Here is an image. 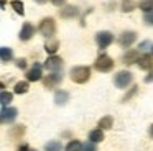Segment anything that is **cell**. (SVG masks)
I'll return each mask as SVG.
<instances>
[{"label":"cell","instance_id":"obj_1","mask_svg":"<svg viewBox=\"0 0 153 151\" xmlns=\"http://www.w3.org/2000/svg\"><path fill=\"white\" fill-rule=\"evenodd\" d=\"M91 79V69L87 66H76L71 69V81L76 84H86Z\"/></svg>","mask_w":153,"mask_h":151},{"label":"cell","instance_id":"obj_2","mask_svg":"<svg viewBox=\"0 0 153 151\" xmlns=\"http://www.w3.org/2000/svg\"><path fill=\"white\" fill-rule=\"evenodd\" d=\"M40 33L43 36H46L48 39L51 38V36L56 33V21H54V18H51V16H48V18H43L40 21Z\"/></svg>","mask_w":153,"mask_h":151},{"label":"cell","instance_id":"obj_3","mask_svg":"<svg viewBox=\"0 0 153 151\" xmlns=\"http://www.w3.org/2000/svg\"><path fill=\"white\" fill-rule=\"evenodd\" d=\"M94 67L99 72H109L114 69V59L107 54H99V58L94 62Z\"/></svg>","mask_w":153,"mask_h":151},{"label":"cell","instance_id":"obj_4","mask_svg":"<svg viewBox=\"0 0 153 151\" xmlns=\"http://www.w3.org/2000/svg\"><path fill=\"white\" fill-rule=\"evenodd\" d=\"M132 81H133V76L128 71H119L115 74V77H114V84L119 89H127L132 84Z\"/></svg>","mask_w":153,"mask_h":151},{"label":"cell","instance_id":"obj_5","mask_svg":"<svg viewBox=\"0 0 153 151\" xmlns=\"http://www.w3.org/2000/svg\"><path fill=\"white\" fill-rule=\"evenodd\" d=\"M18 117V110L15 107H2V112H0V120L2 123H13Z\"/></svg>","mask_w":153,"mask_h":151},{"label":"cell","instance_id":"obj_6","mask_svg":"<svg viewBox=\"0 0 153 151\" xmlns=\"http://www.w3.org/2000/svg\"><path fill=\"white\" fill-rule=\"evenodd\" d=\"M112 41H114V35L110 31H99V33H96V43L99 44L100 49L109 48V46L112 44Z\"/></svg>","mask_w":153,"mask_h":151},{"label":"cell","instance_id":"obj_7","mask_svg":"<svg viewBox=\"0 0 153 151\" xmlns=\"http://www.w3.org/2000/svg\"><path fill=\"white\" fill-rule=\"evenodd\" d=\"M45 67L51 72H59L63 67V59L58 58V56H50V58L45 61Z\"/></svg>","mask_w":153,"mask_h":151},{"label":"cell","instance_id":"obj_8","mask_svg":"<svg viewBox=\"0 0 153 151\" xmlns=\"http://www.w3.org/2000/svg\"><path fill=\"white\" fill-rule=\"evenodd\" d=\"M137 39V33L135 31H123L122 35L119 36V44L122 48H130V46L135 43Z\"/></svg>","mask_w":153,"mask_h":151},{"label":"cell","instance_id":"obj_9","mask_svg":"<svg viewBox=\"0 0 153 151\" xmlns=\"http://www.w3.org/2000/svg\"><path fill=\"white\" fill-rule=\"evenodd\" d=\"M41 77H43V72H41V64L35 62L33 67L27 72V81L28 82H36V81H40Z\"/></svg>","mask_w":153,"mask_h":151},{"label":"cell","instance_id":"obj_10","mask_svg":"<svg viewBox=\"0 0 153 151\" xmlns=\"http://www.w3.org/2000/svg\"><path fill=\"white\" fill-rule=\"evenodd\" d=\"M61 81H63V76H61L59 72H53V74L46 76V77L43 79V84L46 89H53V87H56Z\"/></svg>","mask_w":153,"mask_h":151},{"label":"cell","instance_id":"obj_11","mask_svg":"<svg viewBox=\"0 0 153 151\" xmlns=\"http://www.w3.org/2000/svg\"><path fill=\"white\" fill-rule=\"evenodd\" d=\"M33 35H35V26L31 25L30 21H27V23H23V26H22L18 38H20L22 41H28V39H30Z\"/></svg>","mask_w":153,"mask_h":151},{"label":"cell","instance_id":"obj_12","mask_svg":"<svg viewBox=\"0 0 153 151\" xmlns=\"http://www.w3.org/2000/svg\"><path fill=\"white\" fill-rule=\"evenodd\" d=\"M59 15H61V18H66V20L76 18V16L79 15V8H77L76 5H66L64 8L59 10Z\"/></svg>","mask_w":153,"mask_h":151},{"label":"cell","instance_id":"obj_13","mask_svg":"<svg viewBox=\"0 0 153 151\" xmlns=\"http://www.w3.org/2000/svg\"><path fill=\"white\" fill-rule=\"evenodd\" d=\"M138 59H140V51L138 49H128V51L122 56L123 64H133V62H138Z\"/></svg>","mask_w":153,"mask_h":151},{"label":"cell","instance_id":"obj_14","mask_svg":"<svg viewBox=\"0 0 153 151\" xmlns=\"http://www.w3.org/2000/svg\"><path fill=\"white\" fill-rule=\"evenodd\" d=\"M138 67L142 69V71H148V69H153V56L152 54H143L140 56L138 59Z\"/></svg>","mask_w":153,"mask_h":151},{"label":"cell","instance_id":"obj_15","mask_svg":"<svg viewBox=\"0 0 153 151\" xmlns=\"http://www.w3.org/2000/svg\"><path fill=\"white\" fill-rule=\"evenodd\" d=\"M69 100V94L66 90H56L54 94V104L56 105H66Z\"/></svg>","mask_w":153,"mask_h":151},{"label":"cell","instance_id":"obj_16","mask_svg":"<svg viewBox=\"0 0 153 151\" xmlns=\"http://www.w3.org/2000/svg\"><path fill=\"white\" fill-rule=\"evenodd\" d=\"M0 59H2V62H4V64L10 62L12 59H13V51H12V48H7V46L0 48Z\"/></svg>","mask_w":153,"mask_h":151},{"label":"cell","instance_id":"obj_17","mask_svg":"<svg viewBox=\"0 0 153 151\" xmlns=\"http://www.w3.org/2000/svg\"><path fill=\"white\" fill-rule=\"evenodd\" d=\"M89 141H92V143H100V141H104V130L102 128H96V130H92L89 133Z\"/></svg>","mask_w":153,"mask_h":151},{"label":"cell","instance_id":"obj_18","mask_svg":"<svg viewBox=\"0 0 153 151\" xmlns=\"http://www.w3.org/2000/svg\"><path fill=\"white\" fill-rule=\"evenodd\" d=\"M58 48H59V41H58V39L50 38L46 43H45V51L50 53V54H54V53L58 51Z\"/></svg>","mask_w":153,"mask_h":151},{"label":"cell","instance_id":"obj_19","mask_svg":"<svg viewBox=\"0 0 153 151\" xmlns=\"http://www.w3.org/2000/svg\"><path fill=\"white\" fill-rule=\"evenodd\" d=\"M97 125H99V128H102V130H110V128L114 127V118L110 117V115H104Z\"/></svg>","mask_w":153,"mask_h":151},{"label":"cell","instance_id":"obj_20","mask_svg":"<svg viewBox=\"0 0 153 151\" xmlns=\"http://www.w3.org/2000/svg\"><path fill=\"white\" fill-rule=\"evenodd\" d=\"M28 89H30V85H28V81H22V82H17L15 84V89H13V92L15 94H27L28 92Z\"/></svg>","mask_w":153,"mask_h":151},{"label":"cell","instance_id":"obj_21","mask_svg":"<svg viewBox=\"0 0 153 151\" xmlns=\"http://www.w3.org/2000/svg\"><path fill=\"white\" fill-rule=\"evenodd\" d=\"M23 135H25V127L23 125H17V127H13L10 130V136L15 138V140H20Z\"/></svg>","mask_w":153,"mask_h":151},{"label":"cell","instance_id":"obj_22","mask_svg":"<svg viewBox=\"0 0 153 151\" xmlns=\"http://www.w3.org/2000/svg\"><path fill=\"white\" fill-rule=\"evenodd\" d=\"M64 151H82V143L79 140H71Z\"/></svg>","mask_w":153,"mask_h":151},{"label":"cell","instance_id":"obj_23","mask_svg":"<svg viewBox=\"0 0 153 151\" xmlns=\"http://www.w3.org/2000/svg\"><path fill=\"white\" fill-rule=\"evenodd\" d=\"M12 98H13V94H10V92H7V90L2 92V94H0V104H2V107H8Z\"/></svg>","mask_w":153,"mask_h":151},{"label":"cell","instance_id":"obj_24","mask_svg":"<svg viewBox=\"0 0 153 151\" xmlns=\"http://www.w3.org/2000/svg\"><path fill=\"white\" fill-rule=\"evenodd\" d=\"M10 7L18 13V15H25V5H23V2H20V0H12Z\"/></svg>","mask_w":153,"mask_h":151},{"label":"cell","instance_id":"obj_25","mask_svg":"<svg viewBox=\"0 0 153 151\" xmlns=\"http://www.w3.org/2000/svg\"><path fill=\"white\" fill-rule=\"evenodd\" d=\"M61 148H63V144L59 141H48L45 144V151H61Z\"/></svg>","mask_w":153,"mask_h":151},{"label":"cell","instance_id":"obj_26","mask_svg":"<svg viewBox=\"0 0 153 151\" xmlns=\"http://www.w3.org/2000/svg\"><path fill=\"white\" fill-rule=\"evenodd\" d=\"M138 7H140V10H143V12H152L153 10V0H140V3H138Z\"/></svg>","mask_w":153,"mask_h":151},{"label":"cell","instance_id":"obj_27","mask_svg":"<svg viewBox=\"0 0 153 151\" xmlns=\"http://www.w3.org/2000/svg\"><path fill=\"white\" fill-rule=\"evenodd\" d=\"M122 10L123 12H132L133 10V2L132 0H122Z\"/></svg>","mask_w":153,"mask_h":151},{"label":"cell","instance_id":"obj_28","mask_svg":"<svg viewBox=\"0 0 153 151\" xmlns=\"http://www.w3.org/2000/svg\"><path fill=\"white\" fill-rule=\"evenodd\" d=\"M137 90H138V87H137V85H133V87H132V89H130V92H128V94H125V95H123V98H122V102H128V100H130V98H132V97H133V95H135V94H137Z\"/></svg>","mask_w":153,"mask_h":151},{"label":"cell","instance_id":"obj_29","mask_svg":"<svg viewBox=\"0 0 153 151\" xmlns=\"http://www.w3.org/2000/svg\"><path fill=\"white\" fill-rule=\"evenodd\" d=\"M82 151H97L96 143H92V141H87V143H84V144H82Z\"/></svg>","mask_w":153,"mask_h":151},{"label":"cell","instance_id":"obj_30","mask_svg":"<svg viewBox=\"0 0 153 151\" xmlns=\"http://www.w3.org/2000/svg\"><path fill=\"white\" fill-rule=\"evenodd\" d=\"M143 21H145L146 25H153V10L152 12H146L145 15H143Z\"/></svg>","mask_w":153,"mask_h":151},{"label":"cell","instance_id":"obj_31","mask_svg":"<svg viewBox=\"0 0 153 151\" xmlns=\"http://www.w3.org/2000/svg\"><path fill=\"white\" fill-rule=\"evenodd\" d=\"M17 67L18 69H25V67H27V59H25V58L17 59Z\"/></svg>","mask_w":153,"mask_h":151},{"label":"cell","instance_id":"obj_32","mask_svg":"<svg viewBox=\"0 0 153 151\" xmlns=\"http://www.w3.org/2000/svg\"><path fill=\"white\" fill-rule=\"evenodd\" d=\"M148 48H150V41H143V43H140V46H138L140 51H146Z\"/></svg>","mask_w":153,"mask_h":151},{"label":"cell","instance_id":"obj_33","mask_svg":"<svg viewBox=\"0 0 153 151\" xmlns=\"http://www.w3.org/2000/svg\"><path fill=\"white\" fill-rule=\"evenodd\" d=\"M143 81H145L146 84H152V82H153V69H152V72H150V74L146 76L145 79H143Z\"/></svg>","mask_w":153,"mask_h":151},{"label":"cell","instance_id":"obj_34","mask_svg":"<svg viewBox=\"0 0 153 151\" xmlns=\"http://www.w3.org/2000/svg\"><path fill=\"white\" fill-rule=\"evenodd\" d=\"M64 2H66V0H51V3H53V5H56V7H61Z\"/></svg>","mask_w":153,"mask_h":151},{"label":"cell","instance_id":"obj_35","mask_svg":"<svg viewBox=\"0 0 153 151\" xmlns=\"http://www.w3.org/2000/svg\"><path fill=\"white\" fill-rule=\"evenodd\" d=\"M18 151H30V150H28L27 144H22V146H18Z\"/></svg>","mask_w":153,"mask_h":151},{"label":"cell","instance_id":"obj_36","mask_svg":"<svg viewBox=\"0 0 153 151\" xmlns=\"http://www.w3.org/2000/svg\"><path fill=\"white\" fill-rule=\"evenodd\" d=\"M148 135H150V138H153V123L150 125V128H148Z\"/></svg>","mask_w":153,"mask_h":151},{"label":"cell","instance_id":"obj_37","mask_svg":"<svg viewBox=\"0 0 153 151\" xmlns=\"http://www.w3.org/2000/svg\"><path fill=\"white\" fill-rule=\"evenodd\" d=\"M35 2H36V3H46L48 0H35Z\"/></svg>","mask_w":153,"mask_h":151},{"label":"cell","instance_id":"obj_38","mask_svg":"<svg viewBox=\"0 0 153 151\" xmlns=\"http://www.w3.org/2000/svg\"><path fill=\"white\" fill-rule=\"evenodd\" d=\"M5 3H7V0H2V8H5Z\"/></svg>","mask_w":153,"mask_h":151},{"label":"cell","instance_id":"obj_39","mask_svg":"<svg viewBox=\"0 0 153 151\" xmlns=\"http://www.w3.org/2000/svg\"><path fill=\"white\" fill-rule=\"evenodd\" d=\"M30 151H36V150H30Z\"/></svg>","mask_w":153,"mask_h":151},{"label":"cell","instance_id":"obj_40","mask_svg":"<svg viewBox=\"0 0 153 151\" xmlns=\"http://www.w3.org/2000/svg\"><path fill=\"white\" fill-rule=\"evenodd\" d=\"M152 51H153V46H152Z\"/></svg>","mask_w":153,"mask_h":151}]
</instances>
